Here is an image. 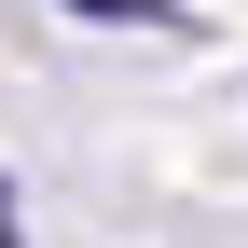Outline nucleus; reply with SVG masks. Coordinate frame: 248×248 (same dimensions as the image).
<instances>
[{
	"label": "nucleus",
	"instance_id": "obj_1",
	"mask_svg": "<svg viewBox=\"0 0 248 248\" xmlns=\"http://www.w3.org/2000/svg\"><path fill=\"white\" fill-rule=\"evenodd\" d=\"M0 248H28V207H14V179H0Z\"/></svg>",
	"mask_w": 248,
	"mask_h": 248
}]
</instances>
